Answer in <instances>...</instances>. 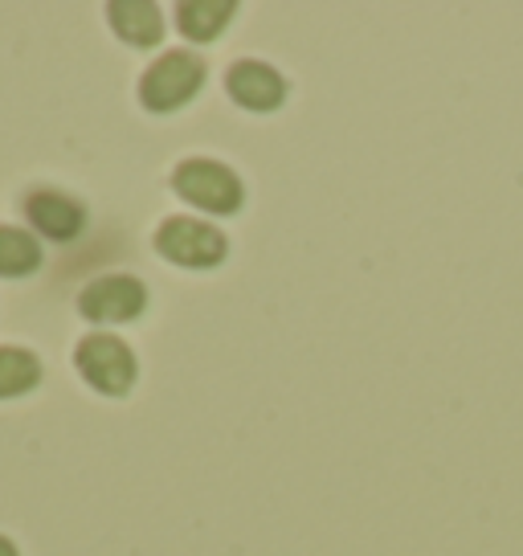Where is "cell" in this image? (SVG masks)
I'll list each match as a JSON object with an SVG mask.
<instances>
[{
	"mask_svg": "<svg viewBox=\"0 0 523 556\" xmlns=\"http://www.w3.org/2000/svg\"><path fill=\"white\" fill-rule=\"evenodd\" d=\"M205 87V62L189 50L160 53L140 78V99L148 111L168 115L196 99V90Z\"/></svg>",
	"mask_w": 523,
	"mask_h": 556,
	"instance_id": "cell-1",
	"label": "cell"
},
{
	"mask_svg": "<svg viewBox=\"0 0 523 556\" xmlns=\"http://www.w3.org/2000/svg\"><path fill=\"white\" fill-rule=\"evenodd\" d=\"M74 365L87 377L90 389H99L106 397H127L136 384V372H140L136 352L111 331H90L87 340H78Z\"/></svg>",
	"mask_w": 523,
	"mask_h": 556,
	"instance_id": "cell-2",
	"label": "cell"
},
{
	"mask_svg": "<svg viewBox=\"0 0 523 556\" xmlns=\"http://www.w3.org/2000/svg\"><path fill=\"white\" fill-rule=\"evenodd\" d=\"M173 189L189 201V205L205 208L213 217H229L238 213L245 201V189L238 173L217 164V160H184L173 173Z\"/></svg>",
	"mask_w": 523,
	"mask_h": 556,
	"instance_id": "cell-3",
	"label": "cell"
},
{
	"mask_svg": "<svg viewBox=\"0 0 523 556\" xmlns=\"http://www.w3.org/2000/svg\"><path fill=\"white\" fill-rule=\"evenodd\" d=\"M156 250L176 266H189V270H209L226 258V233L209 222H196V217H168L156 229Z\"/></svg>",
	"mask_w": 523,
	"mask_h": 556,
	"instance_id": "cell-4",
	"label": "cell"
},
{
	"mask_svg": "<svg viewBox=\"0 0 523 556\" xmlns=\"http://www.w3.org/2000/svg\"><path fill=\"white\" fill-rule=\"evenodd\" d=\"M148 307V287L131 275H103L94 278L78 295V312L90 324H131Z\"/></svg>",
	"mask_w": 523,
	"mask_h": 556,
	"instance_id": "cell-5",
	"label": "cell"
},
{
	"mask_svg": "<svg viewBox=\"0 0 523 556\" xmlns=\"http://www.w3.org/2000/svg\"><path fill=\"white\" fill-rule=\"evenodd\" d=\"M226 87H229V99L238 106H245V111H275L286 99V83H282L279 70L266 66V62H254V58L229 66Z\"/></svg>",
	"mask_w": 523,
	"mask_h": 556,
	"instance_id": "cell-6",
	"label": "cell"
},
{
	"mask_svg": "<svg viewBox=\"0 0 523 556\" xmlns=\"http://www.w3.org/2000/svg\"><path fill=\"white\" fill-rule=\"evenodd\" d=\"M25 217H29V226H34L41 238H50V242H71V238H78V233L87 229V208L78 205L74 197L53 192V189L29 192Z\"/></svg>",
	"mask_w": 523,
	"mask_h": 556,
	"instance_id": "cell-7",
	"label": "cell"
},
{
	"mask_svg": "<svg viewBox=\"0 0 523 556\" xmlns=\"http://www.w3.org/2000/svg\"><path fill=\"white\" fill-rule=\"evenodd\" d=\"M106 17H111V29L136 50L160 46V37H164V13L152 0H115V4H106Z\"/></svg>",
	"mask_w": 523,
	"mask_h": 556,
	"instance_id": "cell-8",
	"label": "cell"
},
{
	"mask_svg": "<svg viewBox=\"0 0 523 556\" xmlns=\"http://www.w3.org/2000/svg\"><path fill=\"white\" fill-rule=\"evenodd\" d=\"M233 13H238L233 0H184V4H176V25L189 41H213L226 34Z\"/></svg>",
	"mask_w": 523,
	"mask_h": 556,
	"instance_id": "cell-9",
	"label": "cell"
},
{
	"mask_svg": "<svg viewBox=\"0 0 523 556\" xmlns=\"http://www.w3.org/2000/svg\"><path fill=\"white\" fill-rule=\"evenodd\" d=\"M41 266V242L17 226H0V278H25Z\"/></svg>",
	"mask_w": 523,
	"mask_h": 556,
	"instance_id": "cell-10",
	"label": "cell"
},
{
	"mask_svg": "<svg viewBox=\"0 0 523 556\" xmlns=\"http://www.w3.org/2000/svg\"><path fill=\"white\" fill-rule=\"evenodd\" d=\"M41 381V361L29 348H0V401L21 397Z\"/></svg>",
	"mask_w": 523,
	"mask_h": 556,
	"instance_id": "cell-11",
	"label": "cell"
},
{
	"mask_svg": "<svg viewBox=\"0 0 523 556\" xmlns=\"http://www.w3.org/2000/svg\"><path fill=\"white\" fill-rule=\"evenodd\" d=\"M0 556H17V544H13V540L0 536Z\"/></svg>",
	"mask_w": 523,
	"mask_h": 556,
	"instance_id": "cell-12",
	"label": "cell"
}]
</instances>
